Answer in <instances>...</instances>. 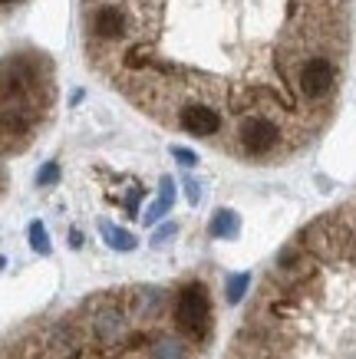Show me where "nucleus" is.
<instances>
[{
  "instance_id": "20e7f679",
  "label": "nucleus",
  "mask_w": 356,
  "mask_h": 359,
  "mask_svg": "<svg viewBox=\"0 0 356 359\" xmlns=\"http://www.w3.org/2000/svg\"><path fill=\"white\" fill-rule=\"evenodd\" d=\"M30 241H33V248H37V250H50L46 234H44V228H40V224H33V228H30Z\"/></svg>"
},
{
  "instance_id": "f257e3e1",
  "label": "nucleus",
  "mask_w": 356,
  "mask_h": 359,
  "mask_svg": "<svg viewBox=\"0 0 356 359\" xmlns=\"http://www.w3.org/2000/svg\"><path fill=\"white\" fill-rule=\"evenodd\" d=\"M346 0H79L86 63L152 122L235 152L254 122L291 145L324 119Z\"/></svg>"
},
{
  "instance_id": "39448f33",
  "label": "nucleus",
  "mask_w": 356,
  "mask_h": 359,
  "mask_svg": "<svg viewBox=\"0 0 356 359\" xmlns=\"http://www.w3.org/2000/svg\"><path fill=\"white\" fill-rule=\"evenodd\" d=\"M0 267H4V257H0Z\"/></svg>"
},
{
  "instance_id": "7ed1b4c3",
  "label": "nucleus",
  "mask_w": 356,
  "mask_h": 359,
  "mask_svg": "<svg viewBox=\"0 0 356 359\" xmlns=\"http://www.w3.org/2000/svg\"><path fill=\"white\" fill-rule=\"evenodd\" d=\"M244 290H248V273H241V277H235V280L228 283V300H231V304H237Z\"/></svg>"
},
{
  "instance_id": "f03ea898",
  "label": "nucleus",
  "mask_w": 356,
  "mask_h": 359,
  "mask_svg": "<svg viewBox=\"0 0 356 359\" xmlns=\"http://www.w3.org/2000/svg\"><path fill=\"white\" fill-rule=\"evenodd\" d=\"M237 231V218L231 215V211H218L215 224H211V234H218V238H231Z\"/></svg>"
}]
</instances>
